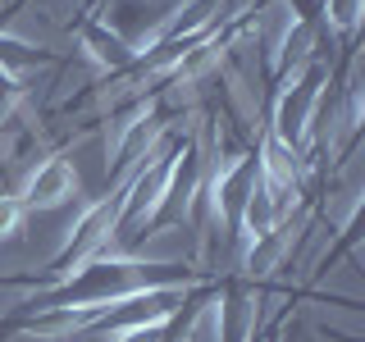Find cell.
Instances as JSON below:
<instances>
[{"label":"cell","instance_id":"6da1fadb","mask_svg":"<svg viewBox=\"0 0 365 342\" xmlns=\"http://www.w3.org/2000/svg\"><path fill=\"white\" fill-rule=\"evenodd\" d=\"M78 192H83V178H78L73 160L46 155L37 169H28V178L19 187V205L28 214L32 210H64L68 201H78Z\"/></svg>","mask_w":365,"mask_h":342},{"label":"cell","instance_id":"7a4b0ae2","mask_svg":"<svg viewBox=\"0 0 365 342\" xmlns=\"http://www.w3.org/2000/svg\"><path fill=\"white\" fill-rule=\"evenodd\" d=\"M324 23H329V32H356V23H361V0H324Z\"/></svg>","mask_w":365,"mask_h":342}]
</instances>
